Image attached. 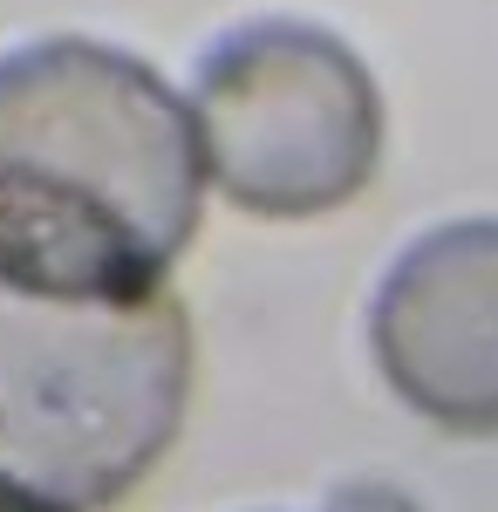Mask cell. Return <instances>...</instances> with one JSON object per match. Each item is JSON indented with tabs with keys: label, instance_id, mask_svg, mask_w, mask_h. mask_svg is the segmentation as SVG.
<instances>
[{
	"label": "cell",
	"instance_id": "obj_1",
	"mask_svg": "<svg viewBox=\"0 0 498 512\" xmlns=\"http://www.w3.org/2000/svg\"><path fill=\"white\" fill-rule=\"evenodd\" d=\"M192 110L89 35L0 48V246L110 287H164L198 233Z\"/></svg>",
	"mask_w": 498,
	"mask_h": 512
},
{
	"label": "cell",
	"instance_id": "obj_2",
	"mask_svg": "<svg viewBox=\"0 0 498 512\" xmlns=\"http://www.w3.org/2000/svg\"><path fill=\"white\" fill-rule=\"evenodd\" d=\"M192 321L171 287H110L0 246V492L110 512L171 451Z\"/></svg>",
	"mask_w": 498,
	"mask_h": 512
},
{
	"label": "cell",
	"instance_id": "obj_3",
	"mask_svg": "<svg viewBox=\"0 0 498 512\" xmlns=\"http://www.w3.org/2000/svg\"><path fill=\"white\" fill-rule=\"evenodd\" d=\"M192 130L212 185L260 219H314L383 164V96L362 55L314 21H239L198 55Z\"/></svg>",
	"mask_w": 498,
	"mask_h": 512
},
{
	"label": "cell",
	"instance_id": "obj_4",
	"mask_svg": "<svg viewBox=\"0 0 498 512\" xmlns=\"http://www.w3.org/2000/svg\"><path fill=\"white\" fill-rule=\"evenodd\" d=\"M369 349L423 424L498 431V219L417 233L376 280Z\"/></svg>",
	"mask_w": 498,
	"mask_h": 512
},
{
	"label": "cell",
	"instance_id": "obj_5",
	"mask_svg": "<svg viewBox=\"0 0 498 512\" xmlns=\"http://www.w3.org/2000/svg\"><path fill=\"white\" fill-rule=\"evenodd\" d=\"M328 512H417V506H410L396 485H369V478H362V485H342Z\"/></svg>",
	"mask_w": 498,
	"mask_h": 512
},
{
	"label": "cell",
	"instance_id": "obj_6",
	"mask_svg": "<svg viewBox=\"0 0 498 512\" xmlns=\"http://www.w3.org/2000/svg\"><path fill=\"white\" fill-rule=\"evenodd\" d=\"M0 512H48V506H28V499H14V492H0Z\"/></svg>",
	"mask_w": 498,
	"mask_h": 512
}]
</instances>
